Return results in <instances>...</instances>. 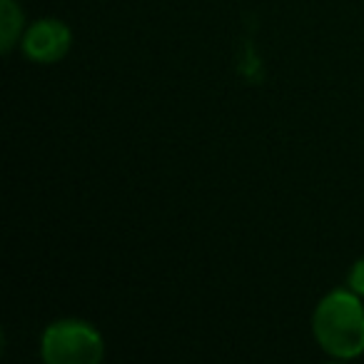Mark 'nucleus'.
Returning a JSON list of instances; mask_svg holds the SVG:
<instances>
[{
    "mask_svg": "<svg viewBox=\"0 0 364 364\" xmlns=\"http://www.w3.org/2000/svg\"><path fill=\"white\" fill-rule=\"evenodd\" d=\"M41 354L48 364H95L102 359V337L80 319H60L43 332Z\"/></svg>",
    "mask_w": 364,
    "mask_h": 364,
    "instance_id": "2",
    "label": "nucleus"
},
{
    "mask_svg": "<svg viewBox=\"0 0 364 364\" xmlns=\"http://www.w3.org/2000/svg\"><path fill=\"white\" fill-rule=\"evenodd\" d=\"M70 43H73L70 28L63 21L46 18V21H38L28 28L21 46H23V53H26L31 60L50 65V63H58L68 55Z\"/></svg>",
    "mask_w": 364,
    "mask_h": 364,
    "instance_id": "3",
    "label": "nucleus"
},
{
    "mask_svg": "<svg viewBox=\"0 0 364 364\" xmlns=\"http://www.w3.org/2000/svg\"><path fill=\"white\" fill-rule=\"evenodd\" d=\"M317 344L337 359H352L364 352V307L352 289H334L317 304L312 317Z\"/></svg>",
    "mask_w": 364,
    "mask_h": 364,
    "instance_id": "1",
    "label": "nucleus"
},
{
    "mask_svg": "<svg viewBox=\"0 0 364 364\" xmlns=\"http://www.w3.org/2000/svg\"><path fill=\"white\" fill-rule=\"evenodd\" d=\"M23 31V11L16 0H0V46L3 53H11Z\"/></svg>",
    "mask_w": 364,
    "mask_h": 364,
    "instance_id": "4",
    "label": "nucleus"
},
{
    "mask_svg": "<svg viewBox=\"0 0 364 364\" xmlns=\"http://www.w3.org/2000/svg\"><path fill=\"white\" fill-rule=\"evenodd\" d=\"M349 289L357 292L359 297H364V257L357 259L354 267H352V272H349Z\"/></svg>",
    "mask_w": 364,
    "mask_h": 364,
    "instance_id": "5",
    "label": "nucleus"
}]
</instances>
